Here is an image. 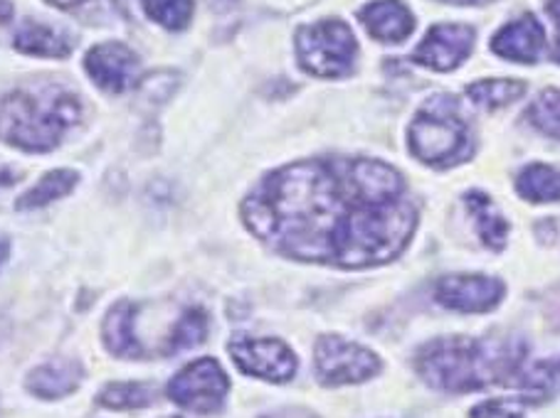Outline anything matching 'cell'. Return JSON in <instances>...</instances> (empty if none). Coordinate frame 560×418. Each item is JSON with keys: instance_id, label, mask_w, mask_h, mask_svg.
Here are the masks:
<instances>
[{"instance_id": "484cf974", "label": "cell", "mask_w": 560, "mask_h": 418, "mask_svg": "<svg viewBox=\"0 0 560 418\" xmlns=\"http://www.w3.org/2000/svg\"><path fill=\"white\" fill-rule=\"evenodd\" d=\"M526 404L514 398H499V402H485L471 408L469 418H524Z\"/></svg>"}, {"instance_id": "277c9868", "label": "cell", "mask_w": 560, "mask_h": 418, "mask_svg": "<svg viewBox=\"0 0 560 418\" xmlns=\"http://www.w3.org/2000/svg\"><path fill=\"white\" fill-rule=\"evenodd\" d=\"M415 158L428 165H455L469 153V131L452 96H432L408 133Z\"/></svg>"}, {"instance_id": "3957f363", "label": "cell", "mask_w": 560, "mask_h": 418, "mask_svg": "<svg viewBox=\"0 0 560 418\" xmlns=\"http://www.w3.org/2000/svg\"><path fill=\"white\" fill-rule=\"evenodd\" d=\"M80 121V104L65 89L13 92L0 104V141L21 151L47 153Z\"/></svg>"}, {"instance_id": "ffe728a7", "label": "cell", "mask_w": 560, "mask_h": 418, "mask_svg": "<svg viewBox=\"0 0 560 418\" xmlns=\"http://www.w3.org/2000/svg\"><path fill=\"white\" fill-rule=\"evenodd\" d=\"M526 86L514 80H487V82H477L467 89V96L481 109H501V106L514 104L516 99L524 96Z\"/></svg>"}, {"instance_id": "2e32d148", "label": "cell", "mask_w": 560, "mask_h": 418, "mask_svg": "<svg viewBox=\"0 0 560 418\" xmlns=\"http://www.w3.org/2000/svg\"><path fill=\"white\" fill-rule=\"evenodd\" d=\"M15 50L35 57H67L72 52L74 40L62 31H55V27H47L43 23L27 21L23 23L21 31L15 33Z\"/></svg>"}, {"instance_id": "30bf717a", "label": "cell", "mask_w": 560, "mask_h": 418, "mask_svg": "<svg viewBox=\"0 0 560 418\" xmlns=\"http://www.w3.org/2000/svg\"><path fill=\"white\" fill-rule=\"evenodd\" d=\"M475 33L467 25H434L415 50V62L434 72H452L467 60Z\"/></svg>"}, {"instance_id": "8fae6325", "label": "cell", "mask_w": 560, "mask_h": 418, "mask_svg": "<svg viewBox=\"0 0 560 418\" xmlns=\"http://www.w3.org/2000/svg\"><path fill=\"white\" fill-rule=\"evenodd\" d=\"M440 303L462 313H485L504 298L501 280L489 276H444L434 288Z\"/></svg>"}, {"instance_id": "83f0119b", "label": "cell", "mask_w": 560, "mask_h": 418, "mask_svg": "<svg viewBox=\"0 0 560 418\" xmlns=\"http://www.w3.org/2000/svg\"><path fill=\"white\" fill-rule=\"evenodd\" d=\"M548 15L556 21L558 37H560V0H550V3H548Z\"/></svg>"}, {"instance_id": "44dd1931", "label": "cell", "mask_w": 560, "mask_h": 418, "mask_svg": "<svg viewBox=\"0 0 560 418\" xmlns=\"http://www.w3.org/2000/svg\"><path fill=\"white\" fill-rule=\"evenodd\" d=\"M208 337V313L202 308H188L186 313L173 327L168 337V353H180V349H192Z\"/></svg>"}, {"instance_id": "ba28073f", "label": "cell", "mask_w": 560, "mask_h": 418, "mask_svg": "<svg viewBox=\"0 0 560 418\" xmlns=\"http://www.w3.org/2000/svg\"><path fill=\"white\" fill-rule=\"evenodd\" d=\"M230 357L243 369L267 382H287L296 372V357L279 339H245L237 337L230 343Z\"/></svg>"}, {"instance_id": "7c38bea8", "label": "cell", "mask_w": 560, "mask_h": 418, "mask_svg": "<svg viewBox=\"0 0 560 418\" xmlns=\"http://www.w3.org/2000/svg\"><path fill=\"white\" fill-rule=\"evenodd\" d=\"M546 35L544 25L538 23L536 15H521L518 21L509 23L504 31L494 35L491 40V50L497 55L506 57L511 62H536L540 52H544Z\"/></svg>"}, {"instance_id": "4fadbf2b", "label": "cell", "mask_w": 560, "mask_h": 418, "mask_svg": "<svg viewBox=\"0 0 560 418\" xmlns=\"http://www.w3.org/2000/svg\"><path fill=\"white\" fill-rule=\"evenodd\" d=\"M361 23L375 40L395 45L408 40L415 27V17L400 0H375V3L363 8Z\"/></svg>"}, {"instance_id": "9c48e42d", "label": "cell", "mask_w": 560, "mask_h": 418, "mask_svg": "<svg viewBox=\"0 0 560 418\" xmlns=\"http://www.w3.org/2000/svg\"><path fill=\"white\" fill-rule=\"evenodd\" d=\"M84 67L94 84L104 92L121 94L133 86L141 74V62L127 45L102 43L84 57Z\"/></svg>"}, {"instance_id": "603a6c76", "label": "cell", "mask_w": 560, "mask_h": 418, "mask_svg": "<svg viewBox=\"0 0 560 418\" xmlns=\"http://www.w3.org/2000/svg\"><path fill=\"white\" fill-rule=\"evenodd\" d=\"M143 11L171 33L183 31L192 17V0H143Z\"/></svg>"}, {"instance_id": "52a82bcc", "label": "cell", "mask_w": 560, "mask_h": 418, "mask_svg": "<svg viewBox=\"0 0 560 418\" xmlns=\"http://www.w3.org/2000/svg\"><path fill=\"white\" fill-rule=\"evenodd\" d=\"M228 374L215 359H198L171 379L166 394L173 404H178L196 414H215L225 404Z\"/></svg>"}, {"instance_id": "5bb4252c", "label": "cell", "mask_w": 560, "mask_h": 418, "mask_svg": "<svg viewBox=\"0 0 560 418\" xmlns=\"http://www.w3.org/2000/svg\"><path fill=\"white\" fill-rule=\"evenodd\" d=\"M137 306L133 303H117L104 318V345L112 355L137 359L143 357V347L137 339Z\"/></svg>"}, {"instance_id": "ac0fdd59", "label": "cell", "mask_w": 560, "mask_h": 418, "mask_svg": "<svg viewBox=\"0 0 560 418\" xmlns=\"http://www.w3.org/2000/svg\"><path fill=\"white\" fill-rule=\"evenodd\" d=\"M77 180H80V175L74 170H65V168H57L50 170L47 175H43L40 182L35 184L33 190H27L25 194L18 198V210H37V207H45V204H50L55 200L65 198V194H70L74 190Z\"/></svg>"}, {"instance_id": "8992f818", "label": "cell", "mask_w": 560, "mask_h": 418, "mask_svg": "<svg viewBox=\"0 0 560 418\" xmlns=\"http://www.w3.org/2000/svg\"><path fill=\"white\" fill-rule=\"evenodd\" d=\"M316 379L324 386L359 384L381 372V359L349 339L326 335L316 343Z\"/></svg>"}, {"instance_id": "f1b7e54d", "label": "cell", "mask_w": 560, "mask_h": 418, "mask_svg": "<svg viewBox=\"0 0 560 418\" xmlns=\"http://www.w3.org/2000/svg\"><path fill=\"white\" fill-rule=\"evenodd\" d=\"M50 3L57 8H77V5L86 3V0H50Z\"/></svg>"}, {"instance_id": "9a60e30c", "label": "cell", "mask_w": 560, "mask_h": 418, "mask_svg": "<svg viewBox=\"0 0 560 418\" xmlns=\"http://www.w3.org/2000/svg\"><path fill=\"white\" fill-rule=\"evenodd\" d=\"M82 367L72 359H52L27 374V389L40 398H62L82 382Z\"/></svg>"}, {"instance_id": "7402d4cb", "label": "cell", "mask_w": 560, "mask_h": 418, "mask_svg": "<svg viewBox=\"0 0 560 418\" xmlns=\"http://www.w3.org/2000/svg\"><path fill=\"white\" fill-rule=\"evenodd\" d=\"M104 408H114V411H121V408H143L153 402V392L147 384H109L104 386L100 396H96Z\"/></svg>"}, {"instance_id": "e0dca14e", "label": "cell", "mask_w": 560, "mask_h": 418, "mask_svg": "<svg viewBox=\"0 0 560 418\" xmlns=\"http://www.w3.org/2000/svg\"><path fill=\"white\" fill-rule=\"evenodd\" d=\"M467 210L469 215L475 217L477 222V229H479V237L481 241L489 249L499 251L501 247L506 244V235H509V225L506 219L501 217V212L497 210V204L491 202L485 192H469L467 198Z\"/></svg>"}, {"instance_id": "4316f807", "label": "cell", "mask_w": 560, "mask_h": 418, "mask_svg": "<svg viewBox=\"0 0 560 418\" xmlns=\"http://www.w3.org/2000/svg\"><path fill=\"white\" fill-rule=\"evenodd\" d=\"M267 418H316V416H312L308 411H302V408H287V411H277Z\"/></svg>"}, {"instance_id": "7a4b0ae2", "label": "cell", "mask_w": 560, "mask_h": 418, "mask_svg": "<svg viewBox=\"0 0 560 418\" xmlns=\"http://www.w3.org/2000/svg\"><path fill=\"white\" fill-rule=\"evenodd\" d=\"M526 347L511 339L442 337L418 353V372L434 389L462 394L509 384L524 367Z\"/></svg>"}, {"instance_id": "d4e9b609", "label": "cell", "mask_w": 560, "mask_h": 418, "mask_svg": "<svg viewBox=\"0 0 560 418\" xmlns=\"http://www.w3.org/2000/svg\"><path fill=\"white\" fill-rule=\"evenodd\" d=\"M528 119L553 139H560V92L548 89L538 96V99L530 104L528 109Z\"/></svg>"}, {"instance_id": "6da1fadb", "label": "cell", "mask_w": 560, "mask_h": 418, "mask_svg": "<svg viewBox=\"0 0 560 418\" xmlns=\"http://www.w3.org/2000/svg\"><path fill=\"white\" fill-rule=\"evenodd\" d=\"M398 170L378 160H308L265 178L243 219L282 254L343 268L378 266L408 244L418 212Z\"/></svg>"}, {"instance_id": "d6986e66", "label": "cell", "mask_w": 560, "mask_h": 418, "mask_svg": "<svg viewBox=\"0 0 560 418\" xmlns=\"http://www.w3.org/2000/svg\"><path fill=\"white\" fill-rule=\"evenodd\" d=\"M516 188L530 202H560V170L548 165H528L518 175Z\"/></svg>"}, {"instance_id": "4dcf8cb0", "label": "cell", "mask_w": 560, "mask_h": 418, "mask_svg": "<svg viewBox=\"0 0 560 418\" xmlns=\"http://www.w3.org/2000/svg\"><path fill=\"white\" fill-rule=\"evenodd\" d=\"M5 259H8V244L5 241H0V266H3Z\"/></svg>"}, {"instance_id": "cb8c5ba5", "label": "cell", "mask_w": 560, "mask_h": 418, "mask_svg": "<svg viewBox=\"0 0 560 418\" xmlns=\"http://www.w3.org/2000/svg\"><path fill=\"white\" fill-rule=\"evenodd\" d=\"M518 389L524 392L534 394L536 398H540L548 392L560 386V359H553V362H540L536 367L521 369L518 372Z\"/></svg>"}, {"instance_id": "5b68a950", "label": "cell", "mask_w": 560, "mask_h": 418, "mask_svg": "<svg viewBox=\"0 0 560 418\" xmlns=\"http://www.w3.org/2000/svg\"><path fill=\"white\" fill-rule=\"evenodd\" d=\"M299 64L308 74L336 80L353 70L359 43L351 27L341 21H322L308 27H302L296 35Z\"/></svg>"}, {"instance_id": "f546056e", "label": "cell", "mask_w": 560, "mask_h": 418, "mask_svg": "<svg viewBox=\"0 0 560 418\" xmlns=\"http://www.w3.org/2000/svg\"><path fill=\"white\" fill-rule=\"evenodd\" d=\"M444 3H452V5H481V3H487V0H444Z\"/></svg>"}]
</instances>
